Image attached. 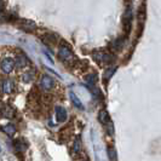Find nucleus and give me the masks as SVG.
Returning <instances> with one entry per match:
<instances>
[{"instance_id":"1","label":"nucleus","mask_w":161,"mask_h":161,"mask_svg":"<svg viewBox=\"0 0 161 161\" xmlns=\"http://www.w3.org/2000/svg\"><path fill=\"white\" fill-rule=\"evenodd\" d=\"M15 65H16L15 64V61L12 58H4L1 61V63H0V68H1V70L5 73V74H10V73L14 70Z\"/></svg>"},{"instance_id":"2","label":"nucleus","mask_w":161,"mask_h":161,"mask_svg":"<svg viewBox=\"0 0 161 161\" xmlns=\"http://www.w3.org/2000/svg\"><path fill=\"white\" fill-rule=\"evenodd\" d=\"M55 112H56V120L57 122H64L67 120V116H68V114H67V110H65L63 107H61V105H57L56 109H55Z\"/></svg>"},{"instance_id":"3","label":"nucleus","mask_w":161,"mask_h":161,"mask_svg":"<svg viewBox=\"0 0 161 161\" xmlns=\"http://www.w3.org/2000/svg\"><path fill=\"white\" fill-rule=\"evenodd\" d=\"M58 56H59L61 59H63V61H69V59L73 58V52L69 50V47L62 46V47L59 48V51H58Z\"/></svg>"},{"instance_id":"4","label":"nucleus","mask_w":161,"mask_h":161,"mask_svg":"<svg viewBox=\"0 0 161 161\" xmlns=\"http://www.w3.org/2000/svg\"><path fill=\"white\" fill-rule=\"evenodd\" d=\"M40 85L42 89L47 91V90H51L53 87V80H52V78H51L50 75H44V76L41 78Z\"/></svg>"},{"instance_id":"5","label":"nucleus","mask_w":161,"mask_h":161,"mask_svg":"<svg viewBox=\"0 0 161 161\" xmlns=\"http://www.w3.org/2000/svg\"><path fill=\"white\" fill-rule=\"evenodd\" d=\"M93 58L98 61V62H105V63H110L113 61V57L108 53H103V52H98V53H95Z\"/></svg>"},{"instance_id":"6","label":"nucleus","mask_w":161,"mask_h":161,"mask_svg":"<svg viewBox=\"0 0 161 161\" xmlns=\"http://www.w3.org/2000/svg\"><path fill=\"white\" fill-rule=\"evenodd\" d=\"M1 114H3V116L4 118H14L15 116V109L11 107V105H8V104H6V105H4L3 107V109H1Z\"/></svg>"},{"instance_id":"7","label":"nucleus","mask_w":161,"mask_h":161,"mask_svg":"<svg viewBox=\"0 0 161 161\" xmlns=\"http://www.w3.org/2000/svg\"><path fill=\"white\" fill-rule=\"evenodd\" d=\"M131 22H132V11H131V8H127L124 15V23H125V27H127V32L130 31Z\"/></svg>"},{"instance_id":"8","label":"nucleus","mask_w":161,"mask_h":161,"mask_svg":"<svg viewBox=\"0 0 161 161\" xmlns=\"http://www.w3.org/2000/svg\"><path fill=\"white\" fill-rule=\"evenodd\" d=\"M21 27L25 29V31H28V32H32L34 31L35 28H36V24L32 22V21H27V19H23V21H21Z\"/></svg>"},{"instance_id":"9","label":"nucleus","mask_w":161,"mask_h":161,"mask_svg":"<svg viewBox=\"0 0 161 161\" xmlns=\"http://www.w3.org/2000/svg\"><path fill=\"white\" fill-rule=\"evenodd\" d=\"M1 131H3L4 133L8 135V136H14V135L16 133V127H15L12 124H6L5 126L1 127Z\"/></svg>"},{"instance_id":"10","label":"nucleus","mask_w":161,"mask_h":161,"mask_svg":"<svg viewBox=\"0 0 161 161\" xmlns=\"http://www.w3.org/2000/svg\"><path fill=\"white\" fill-rule=\"evenodd\" d=\"M12 90H14V84H12V81L11 80H5L3 82V91H4V93H11L12 92Z\"/></svg>"},{"instance_id":"11","label":"nucleus","mask_w":161,"mask_h":161,"mask_svg":"<svg viewBox=\"0 0 161 161\" xmlns=\"http://www.w3.org/2000/svg\"><path fill=\"white\" fill-rule=\"evenodd\" d=\"M70 99H72L73 104L75 105L76 108H79L80 110H84V105H82V103H81V101L79 99V97L76 96L75 93H73V92H70Z\"/></svg>"},{"instance_id":"12","label":"nucleus","mask_w":161,"mask_h":161,"mask_svg":"<svg viewBox=\"0 0 161 161\" xmlns=\"http://www.w3.org/2000/svg\"><path fill=\"white\" fill-rule=\"evenodd\" d=\"M98 120H99V122H102L103 125H105L108 121L110 120V118H109V114L107 113L105 110H102V112H99V115H98Z\"/></svg>"},{"instance_id":"13","label":"nucleus","mask_w":161,"mask_h":161,"mask_svg":"<svg viewBox=\"0 0 161 161\" xmlns=\"http://www.w3.org/2000/svg\"><path fill=\"white\" fill-rule=\"evenodd\" d=\"M114 73H115V68H108V69H105L104 75H103V79H104L105 82L110 80V78L113 76Z\"/></svg>"},{"instance_id":"14","label":"nucleus","mask_w":161,"mask_h":161,"mask_svg":"<svg viewBox=\"0 0 161 161\" xmlns=\"http://www.w3.org/2000/svg\"><path fill=\"white\" fill-rule=\"evenodd\" d=\"M28 64V61H27V58L24 56H18L17 57V67H19V68H23L25 65Z\"/></svg>"},{"instance_id":"15","label":"nucleus","mask_w":161,"mask_h":161,"mask_svg":"<svg viewBox=\"0 0 161 161\" xmlns=\"http://www.w3.org/2000/svg\"><path fill=\"white\" fill-rule=\"evenodd\" d=\"M104 127H105V131H107V133H108V135H110V136L114 135V125H113V122H112V121L110 120L108 121V122L104 125Z\"/></svg>"},{"instance_id":"16","label":"nucleus","mask_w":161,"mask_h":161,"mask_svg":"<svg viewBox=\"0 0 161 161\" xmlns=\"http://www.w3.org/2000/svg\"><path fill=\"white\" fill-rule=\"evenodd\" d=\"M15 147H16V149L18 152H21V153H23L24 150L27 149V145L24 144L23 142H21V141H16V143H15Z\"/></svg>"},{"instance_id":"17","label":"nucleus","mask_w":161,"mask_h":161,"mask_svg":"<svg viewBox=\"0 0 161 161\" xmlns=\"http://www.w3.org/2000/svg\"><path fill=\"white\" fill-rule=\"evenodd\" d=\"M85 80H86V82L90 84V85H93V84L97 81V76L95 75V74H89V75H86Z\"/></svg>"},{"instance_id":"18","label":"nucleus","mask_w":161,"mask_h":161,"mask_svg":"<svg viewBox=\"0 0 161 161\" xmlns=\"http://www.w3.org/2000/svg\"><path fill=\"white\" fill-rule=\"evenodd\" d=\"M108 156H109L110 160H115L116 159V152H115V149H114L113 147L108 148Z\"/></svg>"},{"instance_id":"19","label":"nucleus","mask_w":161,"mask_h":161,"mask_svg":"<svg viewBox=\"0 0 161 161\" xmlns=\"http://www.w3.org/2000/svg\"><path fill=\"white\" fill-rule=\"evenodd\" d=\"M122 45H124V41H122V40H116L113 44V48L115 50V51H119V50H121Z\"/></svg>"},{"instance_id":"20","label":"nucleus","mask_w":161,"mask_h":161,"mask_svg":"<svg viewBox=\"0 0 161 161\" xmlns=\"http://www.w3.org/2000/svg\"><path fill=\"white\" fill-rule=\"evenodd\" d=\"M79 150H80V139H76L73 147V153H78Z\"/></svg>"},{"instance_id":"21","label":"nucleus","mask_w":161,"mask_h":161,"mask_svg":"<svg viewBox=\"0 0 161 161\" xmlns=\"http://www.w3.org/2000/svg\"><path fill=\"white\" fill-rule=\"evenodd\" d=\"M33 79V73H25L23 76V81L24 82H29V81H32Z\"/></svg>"},{"instance_id":"22","label":"nucleus","mask_w":161,"mask_h":161,"mask_svg":"<svg viewBox=\"0 0 161 161\" xmlns=\"http://www.w3.org/2000/svg\"><path fill=\"white\" fill-rule=\"evenodd\" d=\"M1 14H3V6L0 5V16H1Z\"/></svg>"}]
</instances>
